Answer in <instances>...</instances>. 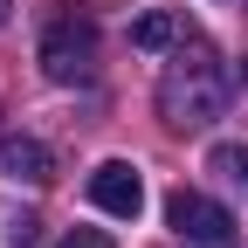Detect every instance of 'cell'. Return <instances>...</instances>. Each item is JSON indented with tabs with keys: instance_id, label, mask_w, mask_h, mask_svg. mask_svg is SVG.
I'll return each instance as SVG.
<instances>
[{
	"instance_id": "7a4b0ae2",
	"label": "cell",
	"mask_w": 248,
	"mask_h": 248,
	"mask_svg": "<svg viewBox=\"0 0 248 248\" xmlns=\"http://www.w3.org/2000/svg\"><path fill=\"white\" fill-rule=\"evenodd\" d=\"M97 21L90 14H76V7H62V14H48V28H42V76L48 83H90L97 76Z\"/></svg>"
},
{
	"instance_id": "3957f363",
	"label": "cell",
	"mask_w": 248,
	"mask_h": 248,
	"mask_svg": "<svg viewBox=\"0 0 248 248\" xmlns=\"http://www.w3.org/2000/svg\"><path fill=\"white\" fill-rule=\"evenodd\" d=\"M166 228H172L179 241H207V248L234 234L228 207H221V200H207L200 186H172V200H166Z\"/></svg>"
},
{
	"instance_id": "ba28073f",
	"label": "cell",
	"mask_w": 248,
	"mask_h": 248,
	"mask_svg": "<svg viewBox=\"0 0 248 248\" xmlns=\"http://www.w3.org/2000/svg\"><path fill=\"white\" fill-rule=\"evenodd\" d=\"M55 248H117V241H110L104 228H76V234H62Z\"/></svg>"
},
{
	"instance_id": "8992f818",
	"label": "cell",
	"mask_w": 248,
	"mask_h": 248,
	"mask_svg": "<svg viewBox=\"0 0 248 248\" xmlns=\"http://www.w3.org/2000/svg\"><path fill=\"white\" fill-rule=\"evenodd\" d=\"M0 166H7L14 179H35V186H48V179H55L48 145H35V138H7V145H0Z\"/></svg>"
},
{
	"instance_id": "9c48e42d",
	"label": "cell",
	"mask_w": 248,
	"mask_h": 248,
	"mask_svg": "<svg viewBox=\"0 0 248 248\" xmlns=\"http://www.w3.org/2000/svg\"><path fill=\"white\" fill-rule=\"evenodd\" d=\"M14 248H35V221H21V228H14Z\"/></svg>"
},
{
	"instance_id": "5b68a950",
	"label": "cell",
	"mask_w": 248,
	"mask_h": 248,
	"mask_svg": "<svg viewBox=\"0 0 248 248\" xmlns=\"http://www.w3.org/2000/svg\"><path fill=\"white\" fill-rule=\"evenodd\" d=\"M179 42H186V21H179L172 7H152V14H138V21H131V48H145V55L179 48Z\"/></svg>"
},
{
	"instance_id": "8fae6325",
	"label": "cell",
	"mask_w": 248,
	"mask_h": 248,
	"mask_svg": "<svg viewBox=\"0 0 248 248\" xmlns=\"http://www.w3.org/2000/svg\"><path fill=\"white\" fill-rule=\"evenodd\" d=\"M241 76H248V62H241Z\"/></svg>"
},
{
	"instance_id": "52a82bcc",
	"label": "cell",
	"mask_w": 248,
	"mask_h": 248,
	"mask_svg": "<svg viewBox=\"0 0 248 248\" xmlns=\"http://www.w3.org/2000/svg\"><path fill=\"white\" fill-rule=\"evenodd\" d=\"M214 172H228L234 186H248V145H214Z\"/></svg>"
},
{
	"instance_id": "277c9868",
	"label": "cell",
	"mask_w": 248,
	"mask_h": 248,
	"mask_svg": "<svg viewBox=\"0 0 248 248\" xmlns=\"http://www.w3.org/2000/svg\"><path fill=\"white\" fill-rule=\"evenodd\" d=\"M90 200H97L104 214H117V221H138V207H145V179H138V166L104 159L97 172H90Z\"/></svg>"
},
{
	"instance_id": "6da1fadb",
	"label": "cell",
	"mask_w": 248,
	"mask_h": 248,
	"mask_svg": "<svg viewBox=\"0 0 248 248\" xmlns=\"http://www.w3.org/2000/svg\"><path fill=\"white\" fill-rule=\"evenodd\" d=\"M228 110V62L214 55V42H179V55L159 76V117L172 131H207Z\"/></svg>"
},
{
	"instance_id": "30bf717a",
	"label": "cell",
	"mask_w": 248,
	"mask_h": 248,
	"mask_svg": "<svg viewBox=\"0 0 248 248\" xmlns=\"http://www.w3.org/2000/svg\"><path fill=\"white\" fill-rule=\"evenodd\" d=\"M7 14H14V0H0V28H7Z\"/></svg>"
}]
</instances>
